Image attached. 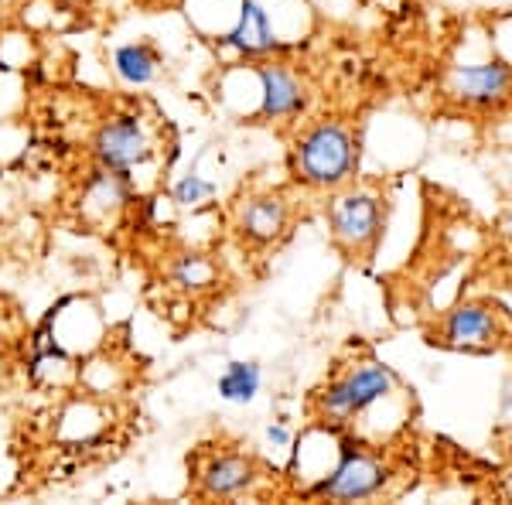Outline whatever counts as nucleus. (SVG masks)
I'll use <instances>...</instances> for the list:
<instances>
[{
	"label": "nucleus",
	"mask_w": 512,
	"mask_h": 505,
	"mask_svg": "<svg viewBox=\"0 0 512 505\" xmlns=\"http://www.w3.org/2000/svg\"><path fill=\"white\" fill-rule=\"evenodd\" d=\"M287 219H291V209H287L284 195L267 192V195L246 198L239 205L236 229L250 246H270L287 229Z\"/></svg>",
	"instance_id": "6e6552de"
},
{
	"label": "nucleus",
	"mask_w": 512,
	"mask_h": 505,
	"mask_svg": "<svg viewBox=\"0 0 512 505\" xmlns=\"http://www.w3.org/2000/svg\"><path fill=\"white\" fill-rule=\"evenodd\" d=\"M396 389V376L390 366L379 362H362V366L349 369L345 376L332 379L318 393V413L332 424H349L359 413H366L373 403L386 400Z\"/></svg>",
	"instance_id": "7ed1b4c3"
},
{
	"label": "nucleus",
	"mask_w": 512,
	"mask_h": 505,
	"mask_svg": "<svg viewBox=\"0 0 512 505\" xmlns=\"http://www.w3.org/2000/svg\"><path fill=\"white\" fill-rule=\"evenodd\" d=\"M113 69H117V76L127 82V86H151L161 72V59L151 45L130 41V45H120L117 52H113Z\"/></svg>",
	"instance_id": "f8f14e48"
},
{
	"label": "nucleus",
	"mask_w": 512,
	"mask_h": 505,
	"mask_svg": "<svg viewBox=\"0 0 512 505\" xmlns=\"http://www.w3.org/2000/svg\"><path fill=\"white\" fill-rule=\"evenodd\" d=\"M267 437H270V441H277V444H287V430L284 427H270Z\"/></svg>",
	"instance_id": "2eb2a0df"
},
{
	"label": "nucleus",
	"mask_w": 512,
	"mask_h": 505,
	"mask_svg": "<svg viewBox=\"0 0 512 505\" xmlns=\"http://www.w3.org/2000/svg\"><path fill=\"white\" fill-rule=\"evenodd\" d=\"M359 164L355 137L342 123H315L294 144V171L311 188H338Z\"/></svg>",
	"instance_id": "f257e3e1"
},
{
	"label": "nucleus",
	"mask_w": 512,
	"mask_h": 505,
	"mask_svg": "<svg viewBox=\"0 0 512 505\" xmlns=\"http://www.w3.org/2000/svg\"><path fill=\"white\" fill-rule=\"evenodd\" d=\"M222 45L246 55V59H263V55L277 52L280 41H277V31H274V21H270L267 7L256 4V0H243L236 28L222 38Z\"/></svg>",
	"instance_id": "9d476101"
},
{
	"label": "nucleus",
	"mask_w": 512,
	"mask_h": 505,
	"mask_svg": "<svg viewBox=\"0 0 512 505\" xmlns=\"http://www.w3.org/2000/svg\"><path fill=\"white\" fill-rule=\"evenodd\" d=\"M256 478L260 475H256V461L250 454H219L202 471V495H209V499H233V495H243L246 488H253Z\"/></svg>",
	"instance_id": "9b49d317"
},
{
	"label": "nucleus",
	"mask_w": 512,
	"mask_h": 505,
	"mask_svg": "<svg viewBox=\"0 0 512 505\" xmlns=\"http://www.w3.org/2000/svg\"><path fill=\"white\" fill-rule=\"evenodd\" d=\"M216 195V181L202 178V175H181L175 181V188H171V202L181 205V209H198V205H205L209 198Z\"/></svg>",
	"instance_id": "4468645a"
},
{
	"label": "nucleus",
	"mask_w": 512,
	"mask_h": 505,
	"mask_svg": "<svg viewBox=\"0 0 512 505\" xmlns=\"http://www.w3.org/2000/svg\"><path fill=\"white\" fill-rule=\"evenodd\" d=\"M386 478H390V471H386V465L376 458V454L345 447L342 461L335 465L332 475L315 485V495H321V499H332V502L373 499V495L383 492Z\"/></svg>",
	"instance_id": "423d86ee"
},
{
	"label": "nucleus",
	"mask_w": 512,
	"mask_h": 505,
	"mask_svg": "<svg viewBox=\"0 0 512 505\" xmlns=\"http://www.w3.org/2000/svg\"><path fill=\"white\" fill-rule=\"evenodd\" d=\"M253 69H256V76H260V86H263V103H260L263 117L267 120H291L304 110L308 93H304L301 79H297L291 69L274 65V62H256Z\"/></svg>",
	"instance_id": "1a4fd4ad"
},
{
	"label": "nucleus",
	"mask_w": 512,
	"mask_h": 505,
	"mask_svg": "<svg viewBox=\"0 0 512 505\" xmlns=\"http://www.w3.org/2000/svg\"><path fill=\"white\" fill-rule=\"evenodd\" d=\"M509 495H512V475H509Z\"/></svg>",
	"instance_id": "dca6fc26"
},
{
	"label": "nucleus",
	"mask_w": 512,
	"mask_h": 505,
	"mask_svg": "<svg viewBox=\"0 0 512 505\" xmlns=\"http://www.w3.org/2000/svg\"><path fill=\"white\" fill-rule=\"evenodd\" d=\"M451 93L468 106H499L512 96V69L506 62L458 65L451 72Z\"/></svg>",
	"instance_id": "0eeeda50"
},
{
	"label": "nucleus",
	"mask_w": 512,
	"mask_h": 505,
	"mask_svg": "<svg viewBox=\"0 0 512 505\" xmlns=\"http://www.w3.org/2000/svg\"><path fill=\"white\" fill-rule=\"evenodd\" d=\"M93 154L103 171H110V175H127V171L151 161L154 144H151L147 127L137 117H113L96 130Z\"/></svg>",
	"instance_id": "39448f33"
},
{
	"label": "nucleus",
	"mask_w": 512,
	"mask_h": 505,
	"mask_svg": "<svg viewBox=\"0 0 512 505\" xmlns=\"http://www.w3.org/2000/svg\"><path fill=\"white\" fill-rule=\"evenodd\" d=\"M263 386V369L256 362L236 359L222 369L219 376V396L226 403H250Z\"/></svg>",
	"instance_id": "ddd939ff"
},
{
	"label": "nucleus",
	"mask_w": 512,
	"mask_h": 505,
	"mask_svg": "<svg viewBox=\"0 0 512 505\" xmlns=\"http://www.w3.org/2000/svg\"><path fill=\"white\" fill-rule=\"evenodd\" d=\"M506 338V314L492 301H468L448 311L437 325L434 342L454 352H492Z\"/></svg>",
	"instance_id": "20e7f679"
},
{
	"label": "nucleus",
	"mask_w": 512,
	"mask_h": 505,
	"mask_svg": "<svg viewBox=\"0 0 512 505\" xmlns=\"http://www.w3.org/2000/svg\"><path fill=\"white\" fill-rule=\"evenodd\" d=\"M383 226V198H376L373 192H349L328 205V229H332L335 246L349 260H373L383 243Z\"/></svg>",
	"instance_id": "f03ea898"
}]
</instances>
